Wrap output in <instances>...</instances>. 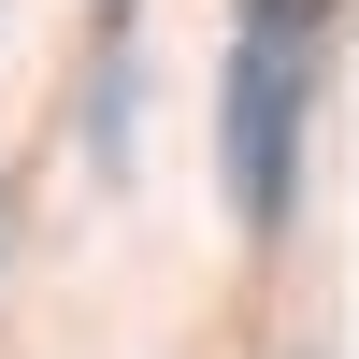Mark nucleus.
I'll list each match as a JSON object with an SVG mask.
<instances>
[{
    "instance_id": "nucleus-1",
    "label": "nucleus",
    "mask_w": 359,
    "mask_h": 359,
    "mask_svg": "<svg viewBox=\"0 0 359 359\" xmlns=\"http://www.w3.org/2000/svg\"><path fill=\"white\" fill-rule=\"evenodd\" d=\"M316 72H331V0H230L216 172H230V216H245L259 245L302 216V130H316Z\"/></svg>"
},
{
    "instance_id": "nucleus-2",
    "label": "nucleus",
    "mask_w": 359,
    "mask_h": 359,
    "mask_svg": "<svg viewBox=\"0 0 359 359\" xmlns=\"http://www.w3.org/2000/svg\"><path fill=\"white\" fill-rule=\"evenodd\" d=\"M0 230H15V201H0Z\"/></svg>"
}]
</instances>
